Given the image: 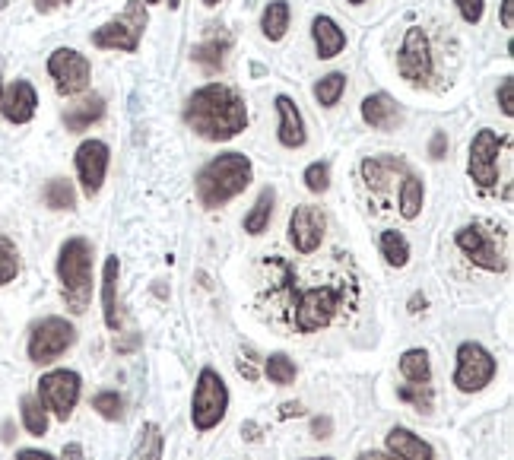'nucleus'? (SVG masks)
Wrapping results in <instances>:
<instances>
[{
	"label": "nucleus",
	"instance_id": "40",
	"mask_svg": "<svg viewBox=\"0 0 514 460\" xmlns=\"http://www.w3.org/2000/svg\"><path fill=\"white\" fill-rule=\"evenodd\" d=\"M238 375L248 378V381H257V378H261V372H257V365H254L251 349H248V356L242 353V359H238Z\"/></svg>",
	"mask_w": 514,
	"mask_h": 460
},
{
	"label": "nucleus",
	"instance_id": "59",
	"mask_svg": "<svg viewBox=\"0 0 514 460\" xmlns=\"http://www.w3.org/2000/svg\"><path fill=\"white\" fill-rule=\"evenodd\" d=\"M0 99H4V83H0Z\"/></svg>",
	"mask_w": 514,
	"mask_h": 460
},
{
	"label": "nucleus",
	"instance_id": "39",
	"mask_svg": "<svg viewBox=\"0 0 514 460\" xmlns=\"http://www.w3.org/2000/svg\"><path fill=\"white\" fill-rule=\"evenodd\" d=\"M499 108L505 118H514V77H505L499 83Z\"/></svg>",
	"mask_w": 514,
	"mask_h": 460
},
{
	"label": "nucleus",
	"instance_id": "21",
	"mask_svg": "<svg viewBox=\"0 0 514 460\" xmlns=\"http://www.w3.org/2000/svg\"><path fill=\"white\" fill-rule=\"evenodd\" d=\"M105 115V99L102 96H86L77 105H70L64 112V127L70 134H83L86 127H93Z\"/></svg>",
	"mask_w": 514,
	"mask_h": 460
},
{
	"label": "nucleus",
	"instance_id": "54",
	"mask_svg": "<svg viewBox=\"0 0 514 460\" xmlns=\"http://www.w3.org/2000/svg\"><path fill=\"white\" fill-rule=\"evenodd\" d=\"M305 460H334V457H305Z\"/></svg>",
	"mask_w": 514,
	"mask_h": 460
},
{
	"label": "nucleus",
	"instance_id": "18",
	"mask_svg": "<svg viewBox=\"0 0 514 460\" xmlns=\"http://www.w3.org/2000/svg\"><path fill=\"white\" fill-rule=\"evenodd\" d=\"M384 445H388L394 460H435V451H432L429 441H422L416 432L400 429V426L388 432Z\"/></svg>",
	"mask_w": 514,
	"mask_h": 460
},
{
	"label": "nucleus",
	"instance_id": "24",
	"mask_svg": "<svg viewBox=\"0 0 514 460\" xmlns=\"http://www.w3.org/2000/svg\"><path fill=\"white\" fill-rule=\"evenodd\" d=\"M273 204H277V191H273V188H264L261 194H257L254 207L248 210L245 223H242L248 235H264L267 232L270 216H273Z\"/></svg>",
	"mask_w": 514,
	"mask_h": 460
},
{
	"label": "nucleus",
	"instance_id": "45",
	"mask_svg": "<svg viewBox=\"0 0 514 460\" xmlns=\"http://www.w3.org/2000/svg\"><path fill=\"white\" fill-rule=\"evenodd\" d=\"M502 26L505 29L514 26V0H502Z\"/></svg>",
	"mask_w": 514,
	"mask_h": 460
},
{
	"label": "nucleus",
	"instance_id": "31",
	"mask_svg": "<svg viewBox=\"0 0 514 460\" xmlns=\"http://www.w3.org/2000/svg\"><path fill=\"white\" fill-rule=\"evenodd\" d=\"M20 416H23V426L32 438H42L48 432V410L39 403V397L26 394L20 400Z\"/></svg>",
	"mask_w": 514,
	"mask_h": 460
},
{
	"label": "nucleus",
	"instance_id": "4",
	"mask_svg": "<svg viewBox=\"0 0 514 460\" xmlns=\"http://www.w3.org/2000/svg\"><path fill=\"white\" fill-rule=\"evenodd\" d=\"M229 410V388L226 381L219 378L213 368H200L197 384H194V397H191V422L197 432H210L219 422L226 419Z\"/></svg>",
	"mask_w": 514,
	"mask_h": 460
},
{
	"label": "nucleus",
	"instance_id": "52",
	"mask_svg": "<svg viewBox=\"0 0 514 460\" xmlns=\"http://www.w3.org/2000/svg\"><path fill=\"white\" fill-rule=\"evenodd\" d=\"M0 438H4L7 445H10V441H13V426H10V422H7V426H4V435H0Z\"/></svg>",
	"mask_w": 514,
	"mask_h": 460
},
{
	"label": "nucleus",
	"instance_id": "8",
	"mask_svg": "<svg viewBox=\"0 0 514 460\" xmlns=\"http://www.w3.org/2000/svg\"><path fill=\"white\" fill-rule=\"evenodd\" d=\"M80 388H83V381L77 372H70V368H54V372L42 375V381H39V403L61 422H67L80 403Z\"/></svg>",
	"mask_w": 514,
	"mask_h": 460
},
{
	"label": "nucleus",
	"instance_id": "5",
	"mask_svg": "<svg viewBox=\"0 0 514 460\" xmlns=\"http://www.w3.org/2000/svg\"><path fill=\"white\" fill-rule=\"evenodd\" d=\"M146 23H150V16H146L143 0H127L124 13H118L115 20H108L93 32V45L105 51H137Z\"/></svg>",
	"mask_w": 514,
	"mask_h": 460
},
{
	"label": "nucleus",
	"instance_id": "14",
	"mask_svg": "<svg viewBox=\"0 0 514 460\" xmlns=\"http://www.w3.org/2000/svg\"><path fill=\"white\" fill-rule=\"evenodd\" d=\"M324 232H327V216L321 207H296L289 216V242L299 254H311L318 251L324 242Z\"/></svg>",
	"mask_w": 514,
	"mask_h": 460
},
{
	"label": "nucleus",
	"instance_id": "15",
	"mask_svg": "<svg viewBox=\"0 0 514 460\" xmlns=\"http://www.w3.org/2000/svg\"><path fill=\"white\" fill-rule=\"evenodd\" d=\"M108 159H112V150H108V143L102 140H83L77 146V175H80V184H83V194L86 197H96L102 191V181H105V172H108Z\"/></svg>",
	"mask_w": 514,
	"mask_h": 460
},
{
	"label": "nucleus",
	"instance_id": "16",
	"mask_svg": "<svg viewBox=\"0 0 514 460\" xmlns=\"http://www.w3.org/2000/svg\"><path fill=\"white\" fill-rule=\"evenodd\" d=\"M35 108H39V92L29 80H16L4 89V99H0V115L10 124H29L35 118Z\"/></svg>",
	"mask_w": 514,
	"mask_h": 460
},
{
	"label": "nucleus",
	"instance_id": "2",
	"mask_svg": "<svg viewBox=\"0 0 514 460\" xmlns=\"http://www.w3.org/2000/svg\"><path fill=\"white\" fill-rule=\"evenodd\" d=\"M251 159L245 153H223L210 159L204 169L197 172V200L200 207L216 210L229 204L232 197L242 194L251 184Z\"/></svg>",
	"mask_w": 514,
	"mask_h": 460
},
{
	"label": "nucleus",
	"instance_id": "51",
	"mask_svg": "<svg viewBox=\"0 0 514 460\" xmlns=\"http://www.w3.org/2000/svg\"><path fill=\"white\" fill-rule=\"evenodd\" d=\"M242 432H245V438H251V441H257V438H261V435H257V432H261V429H257L254 422H245V426H242Z\"/></svg>",
	"mask_w": 514,
	"mask_h": 460
},
{
	"label": "nucleus",
	"instance_id": "13",
	"mask_svg": "<svg viewBox=\"0 0 514 460\" xmlns=\"http://www.w3.org/2000/svg\"><path fill=\"white\" fill-rule=\"evenodd\" d=\"M499 153H502L499 134L489 131V127L476 131V137L470 140L467 172H470V178L476 184H480V188H492V184H499Z\"/></svg>",
	"mask_w": 514,
	"mask_h": 460
},
{
	"label": "nucleus",
	"instance_id": "56",
	"mask_svg": "<svg viewBox=\"0 0 514 460\" xmlns=\"http://www.w3.org/2000/svg\"><path fill=\"white\" fill-rule=\"evenodd\" d=\"M7 4H10V0H0V10H7Z\"/></svg>",
	"mask_w": 514,
	"mask_h": 460
},
{
	"label": "nucleus",
	"instance_id": "42",
	"mask_svg": "<svg viewBox=\"0 0 514 460\" xmlns=\"http://www.w3.org/2000/svg\"><path fill=\"white\" fill-rule=\"evenodd\" d=\"M429 156H432L435 162L448 156V134H442V131H438V134L432 137V143H429Z\"/></svg>",
	"mask_w": 514,
	"mask_h": 460
},
{
	"label": "nucleus",
	"instance_id": "17",
	"mask_svg": "<svg viewBox=\"0 0 514 460\" xmlns=\"http://www.w3.org/2000/svg\"><path fill=\"white\" fill-rule=\"evenodd\" d=\"M273 105H277V112H280V143L286 146V150H299V146H305V118L302 112L296 108V102H292L289 96H277L273 99Z\"/></svg>",
	"mask_w": 514,
	"mask_h": 460
},
{
	"label": "nucleus",
	"instance_id": "55",
	"mask_svg": "<svg viewBox=\"0 0 514 460\" xmlns=\"http://www.w3.org/2000/svg\"><path fill=\"white\" fill-rule=\"evenodd\" d=\"M178 4H181V0H169V7H172V10H175Z\"/></svg>",
	"mask_w": 514,
	"mask_h": 460
},
{
	"label": "nucleus",
	"instance_id": "44",
	"mask_svg": "<svg viewBox=\"0 0 514 460\" xmlns=\"http://www.w3.org/2000/svg\"><path fill=\"white\" fill-rule=\"evenodd\" d=\"M61 460H86V454H83V445H77V441H70V445H64V451H61Z\"/></svg>",
	"mask_w": 514,
	"mask_h": 460
},
{
	"label": "nucleus",
	"instance_id": "25",
	"mask_svg": "<svg viewBox=\"0 0 514 460\" xmlns=\"http://www.w3.org/2000/svg\"><path fill=\"white\" fill-rule=\"evenodd\" d=\"M261 32L267 42H280L289 32V4L286 0H270L261 13Z\"/></svg>",
	"mask_w": 514,
	"mask_h": 460
},
{
	"label": "nucleus",
	"instance_id": "1",
	"mask_svg": "<svg viewBox=\"0 0 514 460\" xmlns=\"http://www.w3.org/2000/svg\"><path fill=\"white\" fill-rule=\"evenodd\" d=\"M185 121L197 137H204L210 143H226L248 127V108L232 86L207 83L188 99Z\"/></svg>",
	"mask_w": 514,
	"mask_h": 460
},
{
	"label": "nucleus",
	"instance_id": "12",
	"mask_svg": "<svg viewBox=\"0 0 514 460\" xmlns=\"http://www.w3.org/2000/svg\"><path fill=\"white\" fill-rule=\"evenodd\" d=\"M397 70H400V77L413 86H426L432 80V45L419 26H410L407 35H403V45L397 54Z\"/></svg>",
	"mask_w": 514,
	"mask_h": 460
},
{
	"label": "nucleus",
	"instance_id": "19",
	"mask_svg": "<svg viewBox=\"0 0 514 460\" xmlns=\"http://www.w3.org/2000/svg\"><path fill=\"white\" fill-rule=\"evenodd\" d=\"M362 121L375 131H391L400 124V108L388 92H375V96L362 99Z\"/></svg>",
	"mask_w": 514,
	"mask_h": 460
},
{
	"label": "nucleus",
	"instance_id": "58",
	"mask_svg": "<svg viewBox=\"0 0 514 460\" xmlns=\"http://www.w3.org/2000/svg\"><path fill=\"white\" fill-rule=\"evenodd\" d=\"M143 4H159V0H143Z\"/></svg>",
	"mask_w": 514,
	"mask_h": 460
},
{
	"label": "nucleus",
	"instance_id": "6",
	"mask_svg": "<svg viewBox=\"0 0 514 460\" xmlns=\"http://www.w3.org/2000/svg\"><path fill=\"white\" fill-rule=\"evenodd\" d=\"M73 343H77V327L67 318H42L29 330V359L35 365H48L61 359Z\"/></svg>",
	"mask_w": 514,
	"mask_h": 460
},
{
	"label": "nucleus",
	"instance_id": "49",
	"mask_svg": "<svg viewBox=\"0 0 514 460\" xmlns=\"http://www.w3.org/2000/svg\"><path fill=\"white\" fill-rule=\"evenodd\" d=\"M356 460H394L391 454H381V451H365V454H359Z\"/></svg>",
	"mask_w": 514,
	"mask_h": 460
},
{
	"label": "nucleus",
	"instance_id": "43",
	"mask_svg": "<svg viewBox=\"0 0 514 460\" xmlns=\"http://www.w3.org/2000/svg\"><path fill=\"white\" fill-rule=\"evenodd\" d=\"M143 460H162V435L156 426H150V454H143Z\"/></svg>",
	"mask_w": 514,
	"mask_h": 460
},
{
	"label": "nucleus",
	"instance_id": "28",
	"mask_svg": "<svg viewBox=\"0 0 514 460\" xmlns=\"http://www.w3.org/2000/svg\"><path fill=\"white\" fill-rule=\"evenodd\" d=\"M226 51H229V35H223V42H219V39H207V42H200V45L191 51V58H194L200 67H204V70L216 73V70H223Z\"/></svg>",
	"mask_w": 514,
	"mask_h": 460
},
{
	"label": "nucleus",
	"instance_id": "34",
	"mask_svg": "<svg viewBox=\"0 0 514 460\" xmlns=\"http://www.w3.org/2000/svg\"><path fill=\"white\" fill-rule=\"evenodd\" d=\"M397 400L413 403L419 413H432V403H435L432 384L429 381H422V384H403V388L397 391Z\"/></svg>",
	"mask_w": 514,
	"mask_h": 460
},
{
	"label": "nucleus",
	"instance_id": "33",
	"mask_svg": "<svg viewBox=\"0 0 514 460\" xmlns=\"http://www.w3.org/2000/svg\"><path fill=\"white\" fill-rule=\"evenodd\" d=\"M343 89H346V73H327V77L315 83V99L321 108H334L343 96Z\"/></svg>",
	"mask_w": 514,
	"mask_h": 460
},
{
	"label": "nucleus",
	"instance_id": "38",
	"mask_svg": "<svg viewBox=\"0 0 514 460\" xmlns=\"http://www.w3.org/2000/svg\"><path fill=\"white\" fill-rule=\"evenodd\" d=\"M457 10H461V20L476 26L483 20V10H486V0H454Z\"/></svg>",
	"mask_w": 514,
	"mask_h": 460
},
{
	"label": "nucleus",
	"instance_id": "11",
	"mask_svg": "<svg viewBox=\"0 0 514 460\" xmlns=\"http://www.w3.org/2000/svg\"><path fill=\"white\" fill-rule=\"evenodd\" d=\"M48 73L54 80V89H58L61 96H80V92L89 89L93 67H89L86 54H80L77 48H58V51H51V58H48Z\"/></svg>",
	"mask_w": 514,
	"mask_h": 460
},
{
	"label": "nucleus",
	"instance_id": "53",
	"mask_svg": "<svg viewBox=\"0 0 514 460\" xmlns=\"http://www.w3.org/2000/svg\"><path fill=\"white\" fill-rule=\"evenodd\" d=\"M207 7H216V4H223V0H204Z\"/></svg>",
	"mask_w": 514,
	"mask_h": 460
},
{
	"label": "nucleus",
	"instance_id": "26",
	"mask_svg": "<svg viewBox=\"0 0 514 460\" xmlns=\"http://www.w3.org/2000/svg\"><path fill=\"white\" fill-rule=\"evenodd\" d=\"M400 216L403 219H416L419 210H422V200H426V188H422V181L416 175H403L400 181Z\"/></svg>",
	"mask_w": 514,
	"mask_h": 460
},
{
	"label": "nucleus",
	"instance_id": "27",
	"mask_svg": "<svg viewBox=\"0 0 514 460\" xmlns=\"http://www.w3.org/2000/svg\"><path fill=\"white\" fill-rule=\"evenodd\" d=\"M400 375L410 384L432 381V362H429L426 349H407V353L400 356Z\"/></svg>",
	"mask_w": 514,
	"mask_h": 460
},
{
	"label": "nucleus",
	"instance_id": "9",
	"mask_svg": "<svg viewBox=\"0 0 514 460\" xmlns=\"http://www.w3.org/2000/svg\"><path fill=\"white\" fill-rule=\"evenodd\" d=\"M499 238L502 235H495L483 223H473V226H464L461 232H457L454 242L476 267H483L489 273H502L508 267V261H505V251L499 245Z\"/></svg>",
	"mask_w": 514,
	"mask_h": 460
},
{
	"label": "nucleus",
	"instance_id": "30",
	"mask_svg": "<svg viewBox=\"0 0 514 460\" xmlns=\"http://www.w3.org/2000/svg\"><path fill=\"white\" fill-rule=\"evenodd\" d=\"M42 200L51 210H73L77 207V191H73V184L67 178H51L42 191Z\"/></svg>",
	"mask_w": 514,
	"mask_h": 460
},
{
	"label": "nucleus",
	"instance_id": "3",
	"mask_svg": "<svg viewBox=\"0 0 514 460\" xmlns=\"http://www.w3.org/2000/svg\"><path fill=\"white\" fill-rule=\"evenodd\" d=\"M58 280L73 315H83L93 299V245L86 238H67L58 251Z\"/></svg>",
	"mask_w": 514,
	"mask_h": 460
},
{
	"label": "nucleus",
	"instance_id": "47",
	"mask_svg": "<svg viewBox=\"0 0 514 460\" xmlns=\"http://www.w3.org/2000/svg\"><path fill=\"white\" fill-rule=\"evenodd\" d=\"M302 413H305L302 403H283L280 407V419H292V416H302Z\"/></svg>",
	"mask_w": 514,
	"mask_h": 460
},
{
	"label": "nucleus",
	"instance_id": "50",
	"mask_svg": "<svg viewBox=\"0 0 514 460\" xmlns=\"http://www.w3.org/2000/svg\"><path fill=\"white\" fill-rule=\"evenodd\" d=\"M422 308H426V296H413L410 299V311H413V315H419Z\"/></svg>",
	"mask_w": 514,
	"mask_h": 460
},
{
	"label": "nucleus",
	"instance_id": "57",
	"mask_svg": "<svg viewBox=\"0 0 514 460\" xmlns=\"http://www.w3.org/2000/svg\"><path fill=\"white\" fill-rule=\"evenodd\" d=\"M346 4H365V0H346Z\"/></svg>",
	"mask_w": 514,
	"mask_h": 460
},
{
	"label": "nucleus",
	"instance_id": "46",
	"mask_svg": "<svg viewBox=\"0 0 514 460\" xmlns=\"http://www.w3.org/2000/svg\"><path fill=\"white\" fill-rule=\"evenodd\" d=\"M70 0H35V7H39V13H51V10H58V7H67Z\"/></svg>",
	"mask_w": 514,
	"mask_h": 460
},
{
	"label": "nucleus",
	"instance_id": "41",
	"mask_svg": "<svg viewBox=\"0 0 514 460\" xmlns=\"http://www.w3.org/2000/svg\"><path fill=\"white\" fill-rule=\"evenodd\" d=\"M334 435V422H330V416H318L315 422H311V438H330Z\"/></svg>",
	"mask_w": 514,
	"mask_h": 460
},
{
	"label": "nucleus",
	"instance_id": "35",
	"mask_svg": "<svg viewBox=\"0 0 514 460\" xmlns=\"http://www.w3.org/2000/svg\"><path fill=\"white\" fill-rule=\"evenodd\" d=\"M20 276V251L7 235H0V286L13 283Z\"/></svg>",
	"mask_w": 514,
	"mask_h": 460
},
{
	"label": "nucleus",
	"instance_id": "10",
	"mask_svg": "<svg viewBox=\"0 0 514 460\" xmlns=\"http://www.w3.org/2000/svg\"><path fill=\"white\" fill-rule=\"evenodd\" d=\"M340 308V292L334 286H315L299 292L296 299V330L299 334H315L334 321Z\"/></svg>",
	"mask_w": 514,
	"mask_h": 460
},
{
	"label": "nucleus",
	"instance_id": "20",
	"mask_svg": "<svg viewBox=\"0 0 514 460\" xmlns=\"http://www.w3.org/2000/svg\"><path fill=\"white\" fill-rule=\"evenodd\" d=\"M311 39H315L321 61L337 58V54L346 48V32L330 20V16H315V20H311Z\"/></svg>",
	"mask_w": 514,
	"mask_h": 460
},
{
	"label": "nucleus",
	"instance_id": "7",
	"mask_svg": "<svg viewBox=\"0 0 514 460\" xmlns=\"http://www.w3.org/2000/svg\"><path fill=\"white\" fill-rule=\"evenodd\" d=\"M495 372H499V362H495V356L483 343L467 340V343L457 346V368H454L457 391H464V394L483 391L486 384L495 378Z\"/></svg>",
	"mask_w": 514,
	"mask_h": 460
},
{
	"label": "nucleus",
	"instance_id": "32",
	"mask_svg": "<svg viewBox=\"0 0 514 460\" xmlns=\"http://www.w3.org/2000/svg\"><path fill=\"white\" fill-rule=\"evenodd\" d=\"M264 372H267V378H270L273 384H280V388H286V384L296 381L299 368H296V362H292L286 353H273V356H267V362H264Z\"/></svg>",
	"mask_w": 514,
	"mask_h": 460
},
{
	"label": "nucleus",
	"instance_id": "36",
	"mask_svg": "<svg viewBox=\"0 0 514 460\" xmlns=\"http://www.w3.org/2000/svg\"><path fill=\"white\" fill-rule=\"evenodd\" d=\"M93 410H96L102 419L115 422V419H121V416H124V400H121V394H118V391H102V394H96V397H93Z\"/></svg>",
	"mask_w": 514,
	"mask_h": 460
},
{
	"label": "nucleus",
	"instance_id": "23",
	"mask_svg": "<svg viewBox=\"0 0 514 460\" xmlns=\"http://www.w3.org/2000/svg\"><path fill=\"white\" fill-rule=\"evenodd\" d=\"M397 172H403V159H397V156H372L362 162V178L375 191L388 188Z\"/></svg>",
	"mask_w": 514,
	"mask_h": 460
},
{
	"label": "nucleus",
	"instance_id": "22",
	"mask_svg": "<svg viewBox=\"0 0 514 460\" xmlns=\"http://www.w3.org/2000/svg\"><path fill=\"white\" fill-rule=\"evenodd\" d=\"M118 273L121 264L118 257H108L105 261V273H102V311H105V327L118 330L121 318H118V302H115V292H118Z\"/></svg>",
	"mask_w": 514,
	"mask_h": 460
},
{
	"label": "nucleus",
	"instance_id": "37",
	"mask_svg": "<svg viewBox=\"0 0 514 460\" xmlns=\"http://www.w3.org/2000/svg\"><path fill=\"white\" fill-rule=\"evenodd\" d=\"M302 181H305V188L311 194H324L330 188V165L327 162H311L305 169V175H302Z\"/></svg>",
	"mask_w": 514,
	"mask_h": 460
},
{
	"label": "nucleus",
	"instance_id": "29",
	"mask_svg": "<svg viewBox=\"0 0 514 460\" xmlns=\"http://www.w3.org/2000/svg\"><path fill=\"white\" fill-rule=\"evenodd\" d=\"M378 248H381L384 261H388V267H407L410 264V242L400 232H381Z\"/></svg>",
	"mask_w": 514,
	"mask_h": 460
},
{
	"label": "nucleus",
	"instance_id": "48",
	"mask_svg": "<svg viewBox=\"0 0 514 460\" xmlns=\"http://www.w3.org/2000/svg\"><path fill=\"white\" fill-rule=\"evenodd\" d=\"M16 460H54V457L48 451H32V448H26V451L16 454Z\"/></svg>",
	"mask_w": 514,
	"mask_h": 460
}]
</instances>
